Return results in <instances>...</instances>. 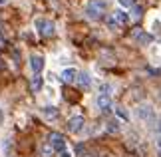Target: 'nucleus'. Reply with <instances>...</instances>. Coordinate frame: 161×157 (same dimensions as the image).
<instances>
[{"label":"nucleus","instance_id":"412c9836","mask_svg":"<svg viewBox=\"0 0 161 157\" xmlns=\"http://www.w3.org/2000/svg\"><path fill=\"white\" fill-rule=\"evenodd\" d=\"M153 30L157 32V38H161V26H159V22H153Z\"/></svg>","mask_w":161,"mask_h":157},{"label":"nucleus","instance_id":"5701e85b","mask_svg":"<svg viewBox=\"0 0 161 157\" xmlns=\"http://www.w3.org/2000/svg\"><path fill=\"white\" fill-rule=\"evenodd\" d=\"M155 141H157V147H159V149H161V133H159V135H157V137H155Z\"/></svg>","mask_w":161,"mask_h":157},{"label":"nucleus","instance_id":"6e6552de","mask_svg":"<svg viewBox=\"0 0 161 157\" xmlns=\"http://www.w3.org/2000/svg\"><path fill=\"white\" fill-rule=\"evenodd\" d=\"M133 38L137 40L139 44H143V46H147V44H151V40H153L149 34H147V32H143V30H139V28H137V30H133Z\"/></svg>","mask_w":161,"mask_h":157},{"label":"nucleus","instance_id":"f257e3e1","mask_svg":"<svg viewBox=\"0 0 161 157\" xmlns=\"http://www.w3.org/2000/svg\"><path fill=\"white\" fill-rule=\"evenodd\" d=\"M103 14H106V2L103 0H90L86 4V16L90 20H100Z\"/></svg>","mask_w":161,"mask_h":157},{"label":"nucleus","instance_id":"a878e982","mask_svg":"<svg viewBox=\"0 0 161 157\" xmlns=\"http://www.w3.org/2000/svg\"><path fill=\"white\" fill-rule=\"evenodd\" d=\"M2 44H4V40H2V36H0V46H2Z\"/></svg>","mask_w":161,"mask_h":157},{"label":"nucleus","instance_id":"20e7f679","mask_svg":"<svg viewBox=\"0 0 161 157\" xmlns=\"http://www.w3.org/2000/svg\"><path fill=\"white\" fill-rule=\"evenodd\" d=\"M135 115H137V119H141V121H151V119H153L151 104H139L137 109H135Z\"/></svg>","mask_w":161,"mask_h":157},{"label":"nucleus","instance_id":"dca6fc26","mask_svg":"<svg viewBox=\"0 0 161 157\" xmlns=\"http://www.w3.org/2000/svg\"><path fill=\"white\" fill-rule=\"evenodd\" d=\"M141 16H143V8H141V6H137V4H133V6H131V16H129V18L139 20Z\"/></svg>","mask_w":161,"mask_h":157},{"label":"nucleus","instance_id":"9d476101","mask_svg":"<svg viewBox=\"0 0 161 157\" xmlns=\"http://www.w3.org/2000/svg\"><path fill=\"white\" fill-rule=\"evenodd\" d=\"M76 76H78V70H74V68H66V70L60 74L62 81H66V84H72V81H76Z\"/></svg>","mask_w":161,"mask_h":157},{"label":"nucleus","instance_id":"39448f33","mask_svg":"<svg viewBox=\"0 0 161 157\" xmlns=\"http://www.w3.org/2000/svg\"><path fill=\"white\" fill-rule=\"evenodd\" d=\"M84 125H86L84 115H74V117L68 119V131H70V133H80V131L84 129Z\"/></svg>","mask_w":161,"mask_h":157},{"label":"nucleus","instance_id":"f03ea898","mask_svg":"<svg viewBox=\"0 0 161 157\" xmlns=\"http://www.w3.org/2000/svg\"><path fill=\"white\" fill-rule=\"evenodd\" d=\"M34 26H36V30H38L42 36H46V38H50V36L56 34L54 22H52V20H46V18H38V20L34 22Z\"/></svg>","mask_w":161,"mask_h":157},{"label":"nucleus","instance_id":"9b49d317","mask_svg":"<svg viewBox=\"0 0 161 157\" xmlns=\"http://www.w3.org/2000/svg\"><path fill=\"white\" fill-rule=\"evenodd\" d=\"M42 86H44V78H42L40 74H34L32 80H30V90H32V92H40Z\"/></svg>","mask_w":161,"mask_h":157},{"label":"nucleus","instance_id":"6ab92c4d","mask_svg":"<svg viewBox=\"0 0 161 157\" xmlns=\"http://www.w3.org/2000/svg\"><path fill=\"white\" fill-rule=\"evenodd\" d=\"M117 2H119L121 8H131V6L135 4V0H117Z\"/></svg>","mask_w":161,"mask_h":157},{"label":"nucleus","instance_id":"4be33fe9","mask_svg":"<svg viewBox=\"0 0 161 157\" xmlns=\"http://www.w3.org/2000/svg\"><path fill=\"white\" fill-rule=\"evenodd\" d=\"M60 157H72V153H70V151H66V149H64V151H60Z\"/></svg>","mask_w":161,"mask_h":157},{"label":"nucleus","instance_id":"f3484780","mask_svg":"<svg viewBox=\"0 0 161 157\" xmlns=\"http://www.w3.org/2000/svg\"><path fill=\"white\" fill-rule=\"evenodd\" d=\"M52 153H54L52 145H50V143H44V145H42V149H40V155H42V157H52Z\"/></svg>","mask_w":161,"mask_h":157},{"label":"nucleus","instance_id":"0eeeda50","mask_svg":"<svg viewBox=\"0 0 161 157\" xmlns=\"http://www.w3.org/2000/svg\"><path fill=\"white\" fill-rule=\"evenodd\" d=\"M97 108H100V111H109L111 109V96H106V93H100L96 99Z\"/></svg>","mask_w":161,"mask_h":157},{"label":"nucleus","instance_id":"aec40b11","mask_svg":"<svg viewBox=\"0 0 161 157\" xmlns=\"http://www.w3.org/2000/svg\"><path fill=\"white\" fill-rule=\"evenodd\" d=\"M108 26H109V28H117L119 24H117V22L114 20V16H109V18H108Z\"/></svg>","mask_w":161,"mask_h":157},{"label":"nucleus","instance_id":"7ed1b4c3","mask_svg":"<svg viewBox=\"0 0 161 157\" xmlns=\"http://www.w3.org/2000/svg\"><path fill=\"white\" fill-rule=\"evenodd\" d=\"M48 143L52 145L54 151H64L66 149V137L62 133H58V131H52V133L48 135Z\"/></svg>","mask_w":161,"mask_h":157},{"label":"nucleus","instance_id":"1a4fd4ad","mask_svg":"<svg viewBox=\"0 0 161 157\" xmlns=\"http://www.w3.org/2000/svg\"><path fill=\"white\" fill-rule=\"evenodd\" d=\"M42 115H44V119L52 121V119H56L60 115V111H58V108H54V105H44V108H42Z\"/></svg>","mask_w":161,"mask_h":157},{"label":"nucleus","instance_id":"2eb2a0df","mask_svg":"<svg viewBox=\"0 0 161 157\" xmlns=\"http://www.w3.org/2000/svg\"><path fill=\"white\" fill-rule=\"evenodd\" d=\"M115 115L119 119H123V121H129V114H127V109L123 108V105H117L115 108Z\"/></svg>","mask_w":161,"mask_h":157},{"label":"nucleus","instance_id":"f8f14e48","mask_svg":"<svg viewBox=\"0 0 161 157\" xmlns=\"http://www.w3.org/2000/svg\"><path fill=\"white\" fill-rule=\"evenodd\" d=\"M76 81L82 87H90L92 86V78H90V74L88 72H78V76H76Z\"/></svg>","mask_w":161,"mask_h":157},{"label":"nucleus","instance_id":"423d86ee","mask_svg":"<svg viewBox=\"0 0 161 157\" xmlns=\"http://www.w3.org/2000/svg\"><path fill=\"white\" fill-rule=\"evenodd\" d=\"M30 68H32L34 74H40L42 68H44V58L40 54H32L30 56Z\"/></svg>","mask_w":161,"mask_h":157},{"label":"nucleus","instance_id":"4468645a","mask_svg":"<svg viewBox=\"0 0 161 157\" xmlns=\"http://www.w3.org/2000/svg\"><path fill=\"white\" fill-rule=\"evenodd\" d=\"M106 129L109 131V133H119V121L117 119H111V121H108V125H106Z\"/></svg>","mask_w":161,"mask_h":157},{"label":"nucleus","instance_id":"393cba45","mask_svg":"<svg viewBox=\"0 0 161 157\" xmlns=\"http://www.w3.org/2000/svg\"><path fill=\"white\" fill-rule=\"evenodd\" d=\"M6 2H8V0H0V6H2V4H6Z\"/></svg>","mask_w":161,"mask_h":157},{"label":"nucleus","instance_id":"a211bd4d","mask_svg":"<svg viewBox=\"0 0 161 157\" xmlns=\"http://www.w3.org/2000/svg\"><path fill=\"white\" fill-rule=\"evenodd\" d=\"M111 90H114V86H111V84H102L100 86V93H106V96H109Z\"/></svg>","mask_w":161,"mask_h":157},{"label":"nucleus","instance_id":"b1692460","mask_svg":"<svg viewBox=\"0 0 161 157\" xmlns=\"http://www.w3.org/2000/svg\"><path fill=\"white\" fill-rule=\"evenodd\" d=\"M157 127H159V133H161V117H159V125H157Z\"/></svg>","mask_w":161,"mask_h":157},{"label":"nucleus","instance_id":"ddd939ff","mask_svg":"<svg viewBox=\"0 0 161 157\" xmlns=\"http://www.w3.org/2000/svg\"><path fill=\"white\" fill-rule=\"evenodd\" d=\"M111 16H114V20H115L117 24H127V22H129V14H127L125 10H115Z\"/></svg>","mask_w":161,"mask_h":157}]
</instances>
